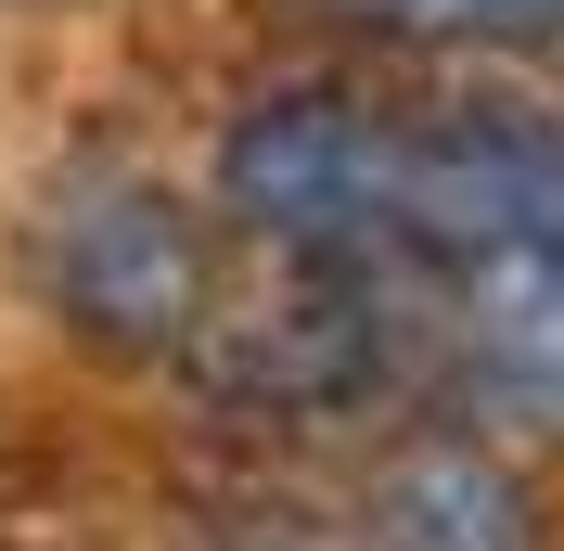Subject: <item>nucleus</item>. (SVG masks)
Returning a JSON list of instances; mask_svg holds the SVG:
<instances>
[{
    "instance_id": "7ed1b4c3",
    "label": "nucleus",
    "mask_w": 564,
    "mask_h": 551,
    "mask_svg": "<svg viewBox=\"0 0 564 551\" xmlns=\"http://www.w3.org/2000/svg\"><path fill=\"white\" fill-rule=\"evenodd\" d=\"M449 372L475 411L564 436V257H513V270L449 282Z\"/></svg>"
},
{
    "instance_id": "39448f33",
    "label": "nucleus",
    "mask_w": 564,
    "mask_h": 551,
    "mask_svg": "<svg viewBox=\"0 0 564 551\" xmlns=\"http://www.w3.org/2000/svg\"><path fill=\"white\" fill-rule=\"evenodd\" d=\"M372 39H564V0H321Z\"/></svg>"
},
{
    "instance_id": "f257e3e1",
    "label": "nucleus",
    "mask_w": 564,
    "mask_h": 551,
    "mask_svg": "<svg viewBox=\"0 0 564 551\" xmlns=\"http://www.w3.org/2000/svg\"><path fill=\"white\" fill-rule=\"evenodd\" d=\"M218 206L308 270L475 282L564 257V129L539 104H386L295 77L218 129Z\"/></svg>"
},
{
    "instance_id": "20e7f679",
    "label": "nucleus",
    "mask_w": 564,
    "mask_h": 551,
    "mask_svg": "<svg viewBox=\"0 0 564 551\" xmlns=\"http://www.w3.org/2000/svg\"><path fill=\"white\" fill-rule=\"evenodd\" d=\"M372 514H386V551H527L513 475H500L488 449H411Z\"/></svg>"
},
{
    "instance_id": "f03ea898",
    "label": "nucleus",
    "mask_w": 564,
    "mask_h": 551,
    "mask_svg": "<svg viewBox=\"0 0 564 551\" xmlns=\"http://www.w3.org/2000/svg\"><path fill=\"white\" fill-rule=\"evenodd\" d=\"M26 270H39V309L77 346H116V359H167V346L193 359L218 321L193 206L167 180H129V168H77L65 193H39Z\"/></svg>"
}]
</instances>
